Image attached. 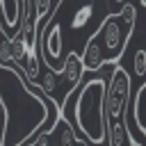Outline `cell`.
<instances>
[{
  "label": "cell",
  "mask_w": 146,
  "mask_h": 146,
  "mask_svg": "<svg viewBox=\"0 0 146 146\" xmlns=\"http://www.w3.org/2000/svg\"><path fill=\"white\" fill-rule=\"evenodd\" d=\"M0 105L5 110L0 146H25L50 114L48 96L7 62H0Z\"/></svg>",
  "instance_id": "cell-1"
},
{
  "label": "cell",
  "mask_w": 146,
  "mask_h": 146,
  "mask_svg": "<svg viewBox=\"0 0 146 146\" xmlns=\"http://www.w3.org/2000/svg\"><path fill=\"white\" fill-rule=\"evenodd\" d=\"M135 21H137V7L132 2H123L121 11L107 14L84 41V48L80 55L84 71L96 73L105 64L114 66L116 62H121L135 30Z\"/></svg>",
  "instance_id": "cell-2"
},
{
  "label": "cell",
  "mask_w": 146,
  "mask_h": 146,
  "mask_svg": "<svg viewBox=\"0 0 146 146\" xmlns=\"http://www.w3.org/2000/svg\"><path fill=\"white\" fill-rule=\"evenodd\" d=\"M62 116L75 125L84 139L94 146L105 144L107 114H105V80L91 78L82 84V89H73L62 103Z\"/></svg>",
  "instance_id": "cell-3"
},
{
  "label": "cell",
  "mask_w": 146,
  "mask_h": 146,
  "mask_svg": "<svg viewBox=\"0 0 146 146\" xmlns=\"http://www.w3.org/2000/svg\"><path fill=\"white\" fill-rule=\"evenodd\" d=\"M107 2L110 0H57L48 18L57 21L62 25V30L66 27L71 32H80L91 25L96 30L98 23L110 14Z\"/></svg>",
  "instance_id": "cell-4"
},
{
  "label": "cell",
  "mask_w": 146,
  "mask_h": 146,
  "mask_svg": "<svg viewBox=\"0 0 146 146\" xmlns=\"http://www.w3.org/2000/svg\"><path fill=\"white\" fill-rule=\"evenodd\" d=\"M87 71H84V64H82V57H80V52H75V50H71V52H66V59H64V64H62V68H50V66H46V73L39 78V82L36 84H32V87H39L48 98H52L55 103H57V107L62 110V103L66 100V96L80 84V80H82V75H84Z\"/></svg>",
  "instance_id": "cell-5"
},
{
  "label": "cell",
  "mask_w": 146,
  "mask_h": 146,
  "mask_svg": "<svg viewBox=\"0 0 146 146\" xmlns=\"http://www.w3.org/2000/svg\"><path fill=\"white\" fill-rule=\"evenodd\" d=\"M130 89H132V78L116 62L110 80L105 82V114H107V119H123L125 116V110L130 105Z\"/></svg>",
  "instance_id": "cell-6"
},
{
  "label": "cell",
  "mask_w": 146,
  "mask_h": 146,
  "mask_svg": "<svg viewBox=\"0 0 146 146\" xmlns=\"http://www.w3.org/2000/svg\"><path fill=\"white\" fill-rule=\"evenodd\" d=\"M105 141H107V146H132L135 144L125 119H107Z\"/></svg>",
  "instance_id": "cell-7"
},
{
  "label": "cell",
  "mask_w": 146,
  "mask_h": 146,
  "mask_svg": "<svg viewBox=\"0 0 146 146\" xmlns=\"http://www.w3.org/2000/svg\"><path fill=\"white\" fill-rule=\"evenodd\" d=\"M132 121L139 128V132L146 137V82L137 89L135 98H132Z\"/></svg>",
  "instance_id": "cell-8"
},
{
  "label": "cell",
  "mask_w": 146,
  "mask_h": 146,
  "mask_svg": "<svg viewBox=\"0 0 146 146\" xmlns=\"http://www.w3.org/2000/svg\"><path fill=\"white\" fill-rule=\"evenodd\" d=\"M0 14L5 18L7 27H14V32L18 30V18H21V0H0Z\"/></svg>",
  "instance_id": "cell-9"
},
{
  "label": "cell",
  "mask_w": 146,
  "mask_h": 146,
  "mask_svg": "<svg viewBox=\"0 0 146 146\" xmlns=\"http://www.w3.org/2000/svg\"><path fill=\"white\" fill-rule=\"evenodd\" d=\"M132 68H135V73L137 75H146V48H139L137 52H135V62H132Z\"/></svg>",
  "instance_id": "cell-10"
},
{
  "label": "cell",
  "mask_w": 146,
  "mask_h": 146,
  "mask_svg": "<svg viewBox=\"0 0 146 146\" xmlns=\"http://www.w3.org/2000/svg\"><path fill=\"white\" fill-rule=\"evenodd\" d=\"M5 41H9V34L5 32V23H2V14H0V46H2Z\"/></svg>",
  "instance_id": "cell-11"
},
{
  "label": "cell",
  "mask_w": 146,
  "mask_h": 146,
  "mask_svg": "<svg viewBox=\"0 0 146 146\" xmlns=\"http://www.w3.org/2000/svg\"><path fill=\"white\" fill-rule=\"evenodd\" d=\"M141 7H144V9H146V0H141Z\"/></svg>",
  "instance_id": "cell-12"
},
{
  "label": "cell",
  "mask_w": 146,
  "mask_h": 146,
  "mask_svg": "<svg viewBox=\"0 0 146 146\" xmlns=\"http://www.w3.org/2000/svg\"><path fill=\"white\" fill-rule=\"evenodd\" d=\"M114 2H121V5H123V2H128V0H114Z\"/></svg>",
  "instance_id": "cell-13"
},
{
  "label": "cell",
  "mask_w": 146,
  "mask_h": 146,
  "mask_svg": "<svg viewBox=\"0 0 146 146\" xmlns=\"http://www.w3.org/2000/svg\"><path fill=\"white\" fill-rule=\"evenodd\" d=\"M132 146H141V144H137V141H135V144H132Z\"/></svg>",
  "instance_id": "cell-14"
}]
</instances>
